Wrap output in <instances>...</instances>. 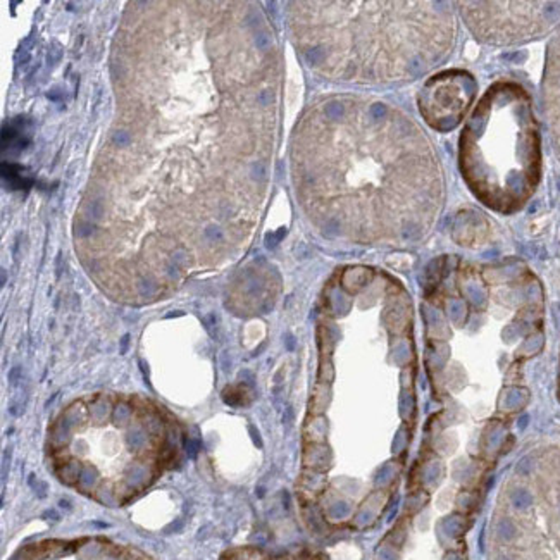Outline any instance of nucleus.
<instances>
[{
    "label": "nucleus",
    "instance_id": "1",
    "mask_svg": "<svg viewBox=\"0 0 560 560\" xmlns=\"http://www.w3.org/2000/svg\"><path fill=\"white\" fill-rule=\"evenodd\" d=\"M293 166L300 198L326 231L417 240L441 212L435 147L414 119L383 102L317 105L298 131Z\"/></svg>",
    "mask_w": 560,
    "mask_h": 560
},
{
    "label": "nucleus",
    "instance_id": "2",
    "mask_svg": "<svg viewBox=\"0 0 560 560\" xmlns=\"http://www.w3.org/2000/svg\"><path fill=\"white\" fill-rule=\"evenodd\" d=\"M290 7L295 42L309 66L345 81L415 80L438 67L455 45L452 2H298Z\"/></svg>",
    "mask_w": 560,
    "mask_h": 560
},
{
    "label": "nucleus",
    "instance_id": "3",
    "mask_svg": "<svg viewBox=\"0 0 560 560\" xmlns=\"http://www.w3.org/2000/svg\"><path fill=\"white\" fill-rule=\"evenodd\" d=\"M459 159L469 190L491 211L514 214L531 200L541 178V138L522 85L488 88L462 131Z\"/></svg>",
    "mask_w": 560,
    "mask_h": 560
},
{
    "label": "nucleus",
    "instance_id": "4",
    "mask_svg": "<svg viewBox=\"0 0 560 560\" xmlns=\"http://www.w3.org/2000/svg\"><path fill=\"white\" fill-rule=\"evenodd\" d=\"M464 25L481 43L508 47L560 26V2H455Z\"/></svg>",
    "mask_w": 560,
    "mask_h": 560
},
{
    "label": "nucleus",
    "instance_id": "5",
    "mask_svg": "<svg viewBox=\"0 0 560 560\" xmlns=\"http://www.w3.org/2000/svg\"><path fill=\"white\" fill-rule=\"evenodd\" d=\"M474 92L472 76L462 71L435 76L422 88L421 112L433 128L446 131L462 121Z\"/></svg>",
    "mask_w": 560,
    "mask_h": 560
},
{
    "label": "nucleus",
    "instance_id": "6",
    "mask_svg": "<svg viewBox=\"0 0 560 560\" xmlns=\"http://www.w3.org/2000/svg\"><path fill=\"white\" fill-rule=\"evenodd\" d=\"M543 114L548 126L550 142L560 162V26L548 43L541 81Z\"/></svg>",
    "mask_w": 560,
    "mask_h": 560
}]
</instances>
